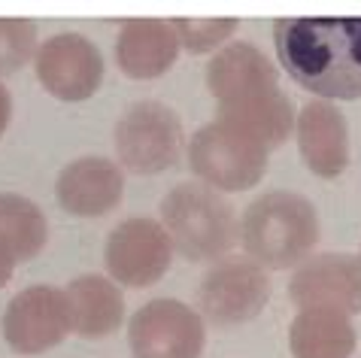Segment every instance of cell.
Returning a JSON list of instances; mask_svg holds the SVG:
<instances>
[{
  "instance_id": "cell-1",
  "label": "cell",
  "mask_w": 361,
  "mask_h": 358,
  "mask_svg": "<svg viewBox=\"0 0 361 358\" xmlns=\"http://www.w3.org/2000/svg\"><path fill=\"white\" fill-rule=\"evenodd\" d=\"M274 46L286 73L316 97H361V16L276 18Z\"/></svg>"
},
{
  "instance_id": "cell-2",
  "label": "cell",
  "mask_w": 361,
  "mask_h": 358,
  "mask_svg": "<svg viewBox=\"0 0 361 358\" xmlns=\"http://www.w3.org/2000/svg\"><path fill=\"white\" fill-rule=\"evenodd\" d=\"M240 237L252 261L274 271L304 264L319 243V216L298 192H267L240 218Z\"/></svg>"
},
{
  "instance_id": "cell-3",
  "label": "cell",
  "mask_w": 361,
  "mask_h": 358,
  "mask_svg": "<svg viewBox=\"0 0 361 358\" xmlns=\"http://www.w3.org/2000/svg\"><path fill=\"white\" fill-rule=\"evenodd\" d=\"M161 225L188 261H219L237 243V213L216 188L179 183L161 201Z\"/></svg>"
},
{
  "instance_id": "cell-4",
  "label": "cell",
  "mask_w": 361,
  "mask_h": 358,
  "mask_svg": "<svg viewBox=\"0 0 361 358\" xmlns=\"http://www.w3.org/2000/svg\"><path fill=\"white\" fill-rule=\"evenodd\" d=\"M270 149L231 122H209L197 128L188 143V164L204 185L216 192H246L262 183Z\"/></svg>"
},
{
  "instance_id": "cell-5",
  "label": "cell",
  "mask_w": 361,
  "mask_h": 358,
  "mask_svg": "<svg viewBox=\"0 0 361 358\" xmlns=\"http://www.w3.org/2000/svg\"><path fill=\"white\" fill-rule=\"evenodd\" d=\"M116 152L131 173L155 176L173 167L185 149L183 122L176 109L158 101H140L116 122Z\"/></svg>"
},
{
  "instance_id": "cell-6",
  "label": "cell",
  "mask_w": 361,
  "mask_h": 358,
  "mask_svg": "<svg viewBox=\"0 0 361 358\" xmlns=\"http://www.w3.org/2000/svg\"><path fill=\"white\" fill-rule=\"evenodd\" d=\"M197 301L200 313L213 325H243L270 301V280L264 267L249 255H225L204 273Z\"/></svg>"
},
{
  "instance_id": "cell-7",
  "label": "cell",
  "mask_w": 361,
  "mask_h": 358,
  "mask_svg": "<svg viewBox=\"0 0 361 358\" xmlns=\"http://www.w3.org/2000/svg\"><path fill=\"white\" fill-rule=\"evenodd\" d=\"M134 358H200L207 343L204 319L176 297H155L128 322Z\"/></svg>"
},
{
  "instance_id": "cell-8",
  "label": "cell",
  "mask_w": 361,
  "mask_h": 358,
  "mask_svg": "<svg viewBox=\"0 0 361 358\" xmlns=\"http://www.w3.org/2000/svg\"><path fill=\"white\" fill-rule=\"evenodd\" d=\"M173 240L155 218H125L106 237L104 261L116 283L143 288L167 273Z\"/></svg>"
},
{
  "instance_id": "cell-9",
  "label": "cell",
  "mask_w": 361,
  "mask_h": 358,
  "mask_svg": "<svg viewBox=\"0 0 361 358\" xmlns=\"http://www.w3.org/2000/svg\"><path fill=\"white\" fill-rule=\"evenodd\" d=\"M73 331L67 292L55 285H31L6 304L4 337L16 352L39 355L52 350Z\"/></svg>"
},
{
  "instance_id": "cell-10",
  "label": "cell",
  "mask_w": 361,
  "mask_h": 358,
  "mask_svg": "<svg viewBox=\"0 0 361 358\" xmlns=\"http://www.w3.org/2000/svg\"><path fill=\"white\" fill-rule=\"evenodd\" d=\"M37 79L52 97L79 104L92 97L104 79L100 49L82 34H55L37 49Z\"/></svg>"
},
{
  "instance_id": "cell-11",
  "label": "cell",
  "mask_w": 361,
  "mask_h": 358,
  "mask_svg": "<svg viewBox=\"0 0 361 358\" xmlns=\"http://www.w3.org/2000/svg\"><path fill=\"white\" fill-rule=\"evenodd\" d=\"M288 297L298 310L331 307L346 316L361 313V255L319 252L298 264L288 283Z\"/></svg>"
},
{
  "instance_id": "cell-12",
  "label": "cell",
  "mask_w": 361,
  "mask_h": 358,
  "mask_svg": "<svg viewBox=\"0 0 361 358\" xmlns=\"http://www.w3.org/2000/svg\"><path fill=\"white\" fill-rule=\"evenodd\" d=\"M125 195V173L113 158L82 155L70 161L55 183V197L70 216H104Z\"/></svg>"
},
{
  "instance_id": "cell-13",
  "label": "cell",
  "mask_w": 361,
  "mask_h": 358,
  "mask_svg": "<svg viewBox=\"0 0 361 358\" xmlns=\"http://www.w3.org/2000/svg\"><path fill=\"white\" fill-rule=\"evenodd\" d=\"M207 88L219 104H234L246 97L279 88V70L255 43H231L209 58Z\"/></svg>"
},
{
  "instance_id": "cell-14",
  "label": "cell",
  "mask_w": 361,
  "mask_h": 358,
  "mask_svg": "<svg viewBox=\"0 0 361 358\" xmlns=\"http://www.w3.org/2000/svg\"><path fill=\"white\" fill-rule=\"evenodd\" d=\"M298 149L304 164L322 179H337L349 164L346 116L331 101H310L295 122Z\"/></svg>"
},
{
  "instance_id": "cell-15",
  "label": "cell",
  "mask_w": 361,
  "mask_h": 358,
  "mask_svg": "<svg viewBox=\"0 0 361 358\" xmlns=\"http://www.w3.org/2000/svg\"><path fill=\"white\" fill-rule=\"evenodd\" d=\"M173 22L164 18H128L116 39V61L131 79H158L173 67L179 55Z\"/></svg>"
},
{
  "instance_id": "cell-16",
  "label": "cell",
  "mask_w": 361,
  "mask_h": 358,
  "mask_svg": "<svg viewBox=\"0 0 361 358\" xmlns=\"http://www.w3.org/2000/svg\"><path fill=\"white\" fill-rule=\"evenodd\" d=\"M70 325L79 337H106L125 319V297L113 280L100 273L76 276L67 288Z\"/></svg>"
},
{
  "instance_id": "cell-17",
  "label": "cell",
  "mask_w": 361,
  "mask_h": 358,
  "mask_svg": "<svg viewBox=\"0 0 361 358\" xmlns=\"http://www.w3.org/2000/svg\"><path fill=\"white\" fill-rule=\"evenodd\" d=\"M288 346L295 358H349L355 352V328L340 310L307 307L292 319Z\"/></svg>"
},
{
  "instance_id": "cell-18",
  "label": "cell",
  "mask_w": 361,
  "mask_h": 358,
  "mask_svg": "<svg viewBox=\"0 0 361 358\" xmlns=\"http://www.w3.org/2000/svg\"><path fill=\"white\" fill-rule=\"evenodd\" d=\"M219 118L243 128L246 134H252L255 140H262L267 149H276L279 143H286L295 122H298L295 106L283 94V88L246 97V101L219 104Z\"/></svg>"
},
{
  "instance_id": "cell-19",
  "label": "cell",
  "mask_w": 361,
  "mask_h": 358,
  "mask_svg": "<svg viewBox=\"0 0 361 358\" xmlns=\"http://www.w3.org/2000/svg\"><path fill=\"white\" fill-rule=\"evenodd\" d=\"M0 237L16 249L18 261L34 258L46 246V237H49L46 213L31 197L4 192L0 195Z\"/></svg>"
},
{
  "instance_id": "cell-20",
  "label": "cell",
  "mask_w": 361,
  "mask_h": 358,
  "mask_svg": "<svg viewBox=\"0 0 361 358\" xmlns=\"http://www.w3.org/2000/svg\"><path fill=\"white\" fill-rule=\"evenodd\" d=\"M37 25L31 18H0V76L16 73L37 58Z\"/></svg>"
},
{
  "instance_id": "cell-21",
  "label": "cell",
  "mask_w": 361,
  "mask_h": 358,
  "mask_svg": "<svg viewBox=\"0 0 361 358\" xmlns=\"http://www.w3.org/2000/svg\"><path fill=\"white\" fill-rule=\"evenodd\" d=\"M170 22H173L179 46L188 49L192 55L213 52L237 27V18H170Z\"/></svg>"
},
{
  "instance_id": "cell-22",
  "label": "cell",
  "mask_w": 361,
  "mask_h": 358,
  "mask_svg": "<svg viewBox=\"0 0 361 358\" xmlns=\"http://www.w3.org/2000/svg\"><path fill=\"white\" fill-rule=\"evenodd\" d=\"M16 261H18V255L16 249L9 246L4 237H0V288H4L9 280H13V271H16Z\"/></svg>"
},
{
  "instance_id": "cell-23",
  "label": "cell",
  "mask_w": 361,
  "mask_h": 358,
  "mask_svg": "<svg viewBox=\"0 0 361 358\" xmlns=\"http://www.w3.org/2000/svg\"><path fill=\"white\" fill-rule=\"evenodd\" d=\"M9 116H13V94L6 92V85H4V82H0V134L6 131Z\"/></svg>"
}]
</instances>
